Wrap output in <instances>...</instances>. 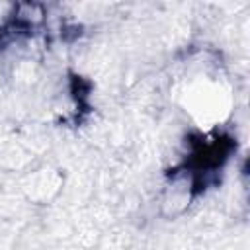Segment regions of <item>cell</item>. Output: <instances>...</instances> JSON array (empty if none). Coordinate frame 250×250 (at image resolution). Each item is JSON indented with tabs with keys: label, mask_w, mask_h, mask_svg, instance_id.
Masks as SVG:
<instances>
[{
	"label": "cell",
	"mask_w": 250,
	"mask_h": 250,
	"mask_svg": "<svg viewBox=\"0 0 250 250\" xmlns=\"http://www.w3.org/2000/svg\"><path fill=\"white\" fill-rule=\"evenodd\" d=\"M61 186H62L61 174L57 170L49 168V166L33 170L27 176V180L23 182V189H25L27 197L33 199V201H41V203L53 199L59 193Z\"/></svg>",
	"instance_id": "obj_2"
},
{
	"label": "cell",
	"mask_w": 250,
	"mask_h": 250,
	"mask_svg": "<svg viewBox=\"0 0 250 250\" xmlns=\"http://www.w3.org/2000/svg\"><path fill=\"white\" fill-rule=\"evenodd\" d=\"M178 104L197 127L211 129L230 115L232 86L223 72L197 66L182 76L178 84Z\"/></svg>",
	"instance_id": "obj_1"
}]
</instances>
